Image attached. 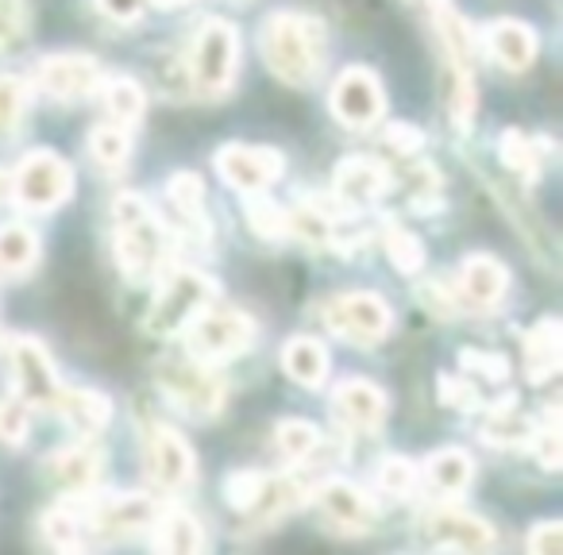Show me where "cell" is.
Returning <instances> with one entry per match:
<instances>
[{
    "label": "cell",
    "instance_id": "obj_1",
    "mask_svg": "<svg viewBox=\"0 0 563 555\" xmlns=\"http://www.w3.org/2000/svg\"><path fill=\"white\" fill-rule=\"evenodd\" d=\"M258 51L274 78H282L286 86H313L324 63V32L317 20L298 12H274L263 24Z\"/></svg>",
    "mask_w": 563,
    "mask_h": 555
},
{
    "label": "cell",
    "instance_id": "obj_2",
    "mask_svg": "<svg viewBox=\"0 0 563 555\" xmlns=\"http://www.w3.org/2000/svg\"><path fill=\"white\" fill-rule=\"evenodd\" d=\"M117 217V258L132 282H151L170 258V232L163 220L151 212L140 193H120L112 201Z\"/></svg>",
    "mask_w": 563,
    "mask_h": 555
},
{
    "label": "cell",
    "instance_id": "obj_3",
    "mask_svg": "<svg viewBox=\"0 0 563 555\" xmlns=\"http://www.w3.org/2000/svg\"><path fill=\"white\" fill-rule=\"evenodd\" d=\"M235 66H240V35L224 20H209L189 47V81L201 97H220L232 86Z\"/></svg>",
    "mask_w": 563,
    "mask_h": 555
},
{
    "label": "cell",
    "instance_id": "obj_4",
    "mask_svg": "<svg viewBox=\"0 0 563 555\" xmlns=\"http://www.w3.org/2000/svg\"><path fill=\"white\" fill-rule=\"evenodd\" d=\"M255 344V321L240 309H201L186 329V347L197 363H228Z\"/></svg>",
    "mask_w": 563,
    "mask_h": 555
},
{
    "label": "cell",
    "instance_id": "obj_5",
    "mask_svg": "<svg viewBox=\"0 0 563 555\" xmlns=\"http://www.w3.org/2000/svg\"><path fill=\"white\" fill-rule=\"evenodd\" d=\"M9 186H12V201H16L20 209L51 212L74 197V170L55 151H32V155L12 170Z\"/></svg>",
    "mask_w": 563,
    "mask_h": 555
},
{
    "label": "cell",
    "instance_id": "obj_6",
    "mask_svg": "<svg viewBox=\"0 0 563 555\" xmlns=\"http://www.w3.org/2000/svg\"><path fill=\"white\" fill-rule=\"evenodd\" d=\"M217 298V286H212L209 274L201 270H178L170 274V282L158 290L155 306H151L147 329L155 336H178V332L189 329L201 309H209V301Z\"/></svg>",
    "mask_w": 563,
    "mask_h": 555
},
{
    "label": "cell",
    "instance_id": "obj_7",
    "mask_svg": "<svg viewBox=\"0 0 563 555\" xmlns=\"http://www.w3.org/2000/svg\"><path fill=\"white\" fill-rule=\"evenodd\" d=\"M158 390L189 417H217L224 409V382L209 370V363L197 359H166L158 367Z\"/></svg>",
    "mask_w": 563,
    "mask_h": 555
},
{
    "label": "cell",
    "instance_id": "obj_8",
    "mask_svg": "<svg viewBox=\"0 0 563 555\" xmlns=\"http://www.w3.org/2000/svg\"><path fill=\"white\" fill-rule=\"evenodd\" d=\"M329 332H336L340 340H352V344H378L386 340V332L394 329V309L386 306V298L378 293H340V298L324 301L321 309Z\"/></svg>",
    "mask_w": 563,
    "mask_h": 555
},
{
    "label": "cell",
    "instance_id": "obj_9",
    "mask_svg": "<svg viewBox=\"0 0 563 555\" xmlns=\"http://www.w3.org/2000/svg\"><path fill=\"white\" fill-rule=\"evenodd\" d=\"M9 367H12V386H16V398L27 409H55L58 401V382L55 363H51L47 347L32 336H16L9 344Z\"/></svg>",
    "mask_w": 563,
    "mask_h": 555
},
{
    "label": "cell",
    "instance_id": "obj_10",
    "mask_svg": "<svg viewBox=\"0 0 563 555\" xmlns=\"http://www.w3.org/2000/svg\"><path fill=\"white\" fill-rule=\"evenodd\" d=\"M143 452H147V475L158 490L181 493L197 478V463L189 444L166 424H151L147 440H143Z\"/></svg>",
    "mask_w": 563,
    "mask_h": 555
},
{
    "label": "cell",
    "instance_id": "obj_11",
    "mask_svg": "<svg viewBox=\"0 0 563 555\" xmlns=\"http://www.w3.org/2000/svg\"><path fill=\"white\" fill-rule=\"evenodd\" d=\"M386 109L383 81L367 70V66H352L336 78L332 86V112L344 127H371L378 124Z\"/></svg>",
    "mask_w": 563,
    "mask_h": 555
},
{
    "label": "cell",
    "instance_id": "obj_12",
    "mask_svg": "<svg viewBox=\"0 0 563 555\" xmlns=\"http://www.w3.org/2000/svg\"><path fill=\"white\" fill-rule=\"evenodd\" d=\"M217 170L240 193H263L266 186H274L282 178L286 158L274 147H243V143H232V147L217 151Z\"/></svg>",
    "mask_w": 563,
    "mask_h": 555
},
{
    "label": "cell",
    "instance_id": "obj_13",
    "mask_svg": "<svg viewBox=\"0 0 563 555\" xmlns=\"http://www.w3.org/2000/svg\"><path fill=\"white\" fill-rule=\"evenodd\" d=\"M101 66L89 55H51L35 70V81L51 101H86L101 89Z\"/></svg>",
    "mask_w": 563,
    "mask_h": 555
},
{
    "label": "cell",
    "instance_id": "obj_14",
    "mask_svg": "<svg viewBox=\"0 0 563 555\" xmlns=\"http://www.w3.org/2000/svg\"><path fill=\"white\" fill-rule=\"evenodd\" d=\"M155 517H158L155 498H147V493H117V498L97 501L81 529H93L97 536L117 540V536H135V532L151 529Z\"/></svg>",
    "mask_w": 563,
    "mask_h": 555
},
{
    "label": "cell",
    "instance_id": "obj_15",
    "mask_svg": "<svg viewBox=\"0 0 563 555\" xmlns=\"http://www.w3.org/2000/svg\"><path fill=\"white\" fill-rule=\"evenodd\" d=\"M317 509H321V517L332 524V529L347 532V536L367 532L378 517L375 501H371L355 482H347V478H329V482L317 490Z\"/></svg>",
    "mask_w": 563,
    "mask_h": 555
},
{
    "label": "cell",
    "instance_id": "obj_16",
    "mask_svg": "<svg viewBox=\"0 0 563 555\" xmlns=\"http://www.w3.org/2000/svg\"><path fill=\"white\" fill-rule=\"evenodd\" d=\"M506 286H509L506 263H498L494 255H483V251H478V255L463 258L460 278H455V298H460L463 306L486 313V309H494L501 301Z\"/></svg>",
    "mask_w": 563,
    "mask_h": 555
},
{
    "label": "cell",
    "instance_id": "obj_17",
    "mask_svg": "<svg viewBox=\"0 0 563 555\" xmlns=\"http://www.w3.org/2000/svg\"><path fill=\"white\" fill-rule=\"evenodd\" d=\"M332 413L344 429L352 432H375L386 421V393L367 378H344L332 390Z\"/></svg>",
    "mask_w": 563,
    "mask_h": 555
},
{
    "label": "cell",
    "instance_id": "obj_18",
    "mask_svg": "<svg viewBox=\"0 0 563 555\" xmlns=\"http://www.w3.org/2000/svg\"><path fill=\"white\" fill-rule=\"evenodd\" d=\"M483 47L486 55L494 58L506 70H529L537 63V32L521 20H494V24L483 27Z\"/></svg>",
    "mask_w": 563,
    "mask_h": 555
},
{
    "label": "cell",
    "instance_id": "obj_19",
    "mask_svg": "<svg viewBox=\"0 0 563 555\" xmlns=\"http://www.w3.org/2000/svg\"><path fill=\"white\" fill-rule=\"evenodd\" d=\"M429 540L437 547H455V552H486L494 547V529L483 517L460 513V509H440L424 521Z\"/></svg>",
    "mask_w": 563,
    "mask_h": 555
},
{
    "label": "cell",
    "instance_id": "obj_20",
    "mask_svg": "<svg viewBox=\"0 0 563 555\" xmlns=\"http://www.w3.org/2000/svg\"><path fill=\"white\" fill-rule=\"evenodd\" d=\"M332 189L344 204H371L390 189V170L378 158H344L332 174Z\"/></svg>",
    "mask_w": 563,
    "mask_h": 555
},
{
    "label": "cell",
    "instance_id": "obj_21",
    "mask_svg": "<svg viewBox=\"0 0 563 555\" xmlns=\"http://www.w3.org/2000/svg\"><path fill=\"white\" fill-rule=\"evenodd\" d=\"M301 501H306V486H301L298 478L263 475V482H258L255 498L247 501L243 517H247L251 524H258V529H271L274 521H282L286 513H294Z\"/></svg>",
    "mask_w": 563,
    "mask_h": 555
},
{
    "label": "cell",
    "instance_id": "obj_22",
    "mask_svg": "<svg viewBox=\"0 0 563 555\" xmlns=\"http://www.w3.org/2000/svg\"><path fill=\"white\" fill-rule=\"evenodd\" d=\"M47 467H51V478H55L63 490L89 493L104 470V455L89 444H74V447H63V452L51 455Z\"/></svg>",
    "mask_w": 563,
    "mask_h": 555
},
{
    "label": "cell",
    "instance_id": "obj_23",
    "mask_svg": "<svg viewBox=\"0 0 563 555\" xmlns=\"http://www.w3.org/2000/svg\"><path fill=\"white\" fill-rule=\"evenodd\" d=\"M424 486H429L437 498H460L463 490L475 478V463H471L467 452L460 447H440L424 459Z\"/></svg>",
    "mask_w": 563,
    "mask_h": 555
},
{
    "label": "cell",
    "instance_id": "obj_24",
    "mask_svg": "<svg viewBox=\"0 0 563 555\" xmlns=\"http://www.w3.org/2000/svg\"><path fill=\"white\" fill-rule=\"evenodd\" d=\"M55 409L63 413V421L81 436H97L109 429L112 421V401L97 390H58Z\"/></svg>",
    "mask_w": 563,
    "mask_h": 555
},
{
    "label": "cell",
    "instance_id": "obj_25",
    "mask_svg": "<svg viewBox=\"0 0 563 555\" xmlns=\"http://www.w3.org/2000/svg\"><path fill=\"white\" fill-rule=\"evenodd\" d=\"M155 529V547L158 552H170V555H194V552H205L209 540H205V529L194 513L186 509H166L151 521Z\"/></svg>",
    "mask_w": 563,
    "mask_h": 555
},
{
    "label": "cell",
    "instance_id": "obj_26",
    "mask_svg": "<svg viewBox=\"0 0 563 555\" xmlns=\"http://www.w3.org/2000/svg\"><path fill=\"white\" fill-rule=\"evenodd\" d=\"M560 321L544 317L537 321V329L525 336V367H529V382H548L560 370Z\"/></svg>",
    "mask_w": 563,
    "mask_h": 555
},
{
    "label": "cell",
    "instance_id": "obj_27",
    "mask_svg": "<svg viewBox=\"0 0 563 555\" xmlns=\"http://www.w3.org/2000/svg\"><path fill=\"white\" fill-rule=\"evenodd\" d=\"M282 367H286V375H290L294 382L321 386L324 378H329V352H324L321 340L298 336L282 347Z\"/></svg>",
    "mask_w": 563,
    "mask_h": 555
},
{
    "label": "cell",
    "instance_id": "obj_28",
    "mask_svg": "<svg viewBox=\"0 0 563 555\" xmlns=\"http://www.w3.org/2000/svg\"><path fill=\"white\" fill-rule=\"evenodd\" d=\"M101 97H104V109H109L112 124H120V127L140 124L143 112H147V93H143L140 81H132L128 74L101 78Z\"/></svg>",
    "mask_w": 563,
    "mask_h": 555
},
{
    "label": "cell",
    "instance_id": "obj_29",
    "mask_svg": "<svg viewBox=\"0 0 563 555\" xmlns=\"http://www.w3.org/2000/svg\"><path fill=\"white\" fill-rule=\"evenodd\" d=\"M40 258V235L27 224H0V270L27 274Z\"/></svg>",
    "mask_w": 563,
    "mask_h": 555
},
{
    "label": "cell",
    "instance_id": "obj_30",
    "mask_svg": "<svg viewBox=\"0 0 563 555\" xmlns=\"http://www.w3.org/2000/svg\"><path fill=\"white\" fill-rule=\"evenodd\" d=\"M532 429H537V421H532V417H525L517 406H498L483 421V440H486V444H501V447L529 444Z\"/></svg>",
    "mask_w": 563,
    "mask_h": 555
},
{
    "label": "cell",
    "instance_id": "obj_31",
    "mask_svg": "<svg viewBox=\"0 0 563 555\" xmlns=\"http://www.w3.org/2000/svg\"><path fill=\"white\" fill-rule=\"evenodd\" d=\"M89 155H93V163L101 166V170H120V166L128 163V155H132V135H128V127L120 124H97L93 132H89Z\"/></svg>",
    "mask_w": 563,
    "mask_h": 555
},
{
    "label": "cell",
    "instance_id": "obj_32",
    "mask_svg": "<svg viewBox=\"0 0 563 555\" xmlns=\"http://www.w3.org/2000/svg\"><path fill=\"white\" fill-rule=\"evenodd\" d=\"M498 151H501V163L514 174H521V178H537L540 174V158L544 155H540V140H532V135L509 127V132H501Z\"/></svg>",
    "mask_w": 563,
    "mask_h": 555
},
{
    "label": "cell",
    "instance_id": "obj_33",
    "mask_svg": "<svg viewBox=\"0 0 563 555\" xmlns=\"http://www.w3.org/2000/svg\"><path fill=\"white\" fill-rule=\"evenodd\" d=\"M274 447L290 463H306L309 455L321 447V432L309 421H282L278 429H274Z\"/></svg>",
    "mask_w": 563,
    "mask_h": 555
},
{
    "label": "cell",
    "instance_id": "obj_34",
    "mask_svg": "<svg viewBox=\"0 0 563 555\" xmlns=\"http://www.w3.org/2000/svg\"><path fill=\"white\" fill-rule=\"evenodd\" d=\"M383 243H386V255H390L394 270L401 274H417L424 266V247L409 227L401 224H386L383 227Z\"/></svg>",
    "mask_w": 563,
    "mask_h": 555
},
{
    "label": "cell",
    "instance_id": "obj_35",
    "mask_svg": "<svg viewBox=\"0 0 563 555\" xmlns=\"http://www.w3.org/2000/svg\"><path fill=\"white\" fill-rule=\"evenodd\" d=\"M27 86L16 78V74H0V135H16L24 127L27 116Z\"/></svg>",
    "mask_w": 563,
    "mask_h": 555
},
{
    "label": "cell",
    "instance_id": "obj_36",
    "mask_svg": "<svg viewBox=\"0 0 563 555\" xmlns=\"http://www.w3.org/2000/svg\"><path fill=\"white\" fill-rule=\"evenodd\" d=\"M166 193H170L174 209H178L181 217L194 220V224H201V220H205V186H201V178H197V174L178 170L170 178V186H166Z\"/></svg>",
    "mask_w": 563,
    "mask_h": 555
},
{
    "label": "cell",
    "instance_id": "obj_37",
    "mask_svg": "<svg viewBox=\"0 0 563 555\" xmlns=\"http://www.w3.org/2000/svg\"><path fill=\"white\" fill-rule=\"evenodd\" d=\"M43 536H47L51 547H63V552H74L81 544V517L74 513L70 506H58L43 517Z\"/></svg>",
    "mask_w": 563,
    "mask_h": 555
},
{
    "label": "cell",
    "instance_id": "obj_38",
    "mask_svg": "<svg viewBox=\"0 0 563 555\" xmlns=\"http://www.w3.org/2000/svg\"><path fill=\"white\" fill-rule=\"evenodd\" d=\"M32 429V409L20 398H0V444L20 447Z\"/></svg>",
    "mask_w": 563,
    "mask_h": 555
},
{
    "label": "cell",
    "instance_id": "obj_39",
    "mask_svg": "<svg viewBox=\"0 0 563 555\" xmlns=\"http://www.w3.org/2000/svg\"><path fill=\"white\" fill-rule=\"evenodd\" d=\"M378 490L390 493V498H398V501H406L409 493L417 490V470L409 467V459H398V455L383 459V467H378Z\"/></svg>",
    "mask_w": 563,
    "mask_h": 555
},
{
    "label": "cell",
    "instance_id": "obj_40",
    "mask_svg": "<svg viewBox=\"0 0 563 555\" xmlns=\"http://www.w3.org/2000/svg\"><path fill=\"white\" fill-rule=\"evenodd\" d=\"M440 189H444V178L429 163H409V201L417 209H432L440 201Z\"/></svg>",
    "mask_w": 563,
    "mask_h": 555
},
{
    "label": "cell",
    "instance_id": "obj_41",
    "mask_svg": "<svg viewBox=\"0 0 563 555\" xmlns=\"http://www.w3.org/2000/svg\"><path fill=\"white\" fill-rule=\"evenodd\" d=\"M247 217H251V227H255L258 235H266V240H278V235H290L286 232V209H278L274 201H251L247 204Z\"/></svg>",
    "mask_w": 563,
    "mask_h": 555
},
{
    "label": "cell",
    "instance_id": "obj_42",
    "mask_svg": "<svg viewBox=\"0 0 563 555\" xmlns=\"http://www.w3.org/2000/svg\"><path fill=\"white\" fill-rule=\"evenodd\" d=\"M383 143L394 151V155H401V158H409V155H417V151L424 147V132L417 124H386L383 127Z\"/></svg>",
    "mask_w": 563,
    "mask_h": 555
},
{
    "label": "cell",
    "instance_id": "obj_43",
    "mask_svg": "<svg viewBox=\"0 0 563 555\" xmlns=\"http://www.w3.org/2000/svg\"><path fill=\"white\" fill-rule=\"evenodd\" d=\"M27 27V4L24 0H0V47H9L24 35Z\"/></svg>",
    "mask_w": 563,
    "mask_h": 555
},
{
    "label": "cell",
    "instance_id": "obj_44",
    "mask_svg": "<svg viewBox=\"0 0 563 555\" xmlns=\"http://www.w3.org/2000/svg\"><path fill=\"white\" fill-rule=\"evenodd\" d=\"M258 482H263V475H258V470H235V475H228V482H224L228 501H232V506L243 513V509H247V501L255 498Z\"/></svg>",
    "mask_w": 563,
    "mask_h": 555
},
{
    "label": "cell",
    "instance_id": "obj_45",
    "mask_svg": "<svg viewBox=\"0 0 563 555\" xmlns=\"http://www.w3.org/2000/svg\"><path fill=\"white\" fill-rule=\"evenodd\" d=\"M460 363L467 370H478V375H486V378H494V382H501V378L509 375V363H506V355H494V352H463L460 355Z\"/></svg>",
    "mask_w": 563,
    "mask_h": 555
},
{
    "label": "cell",
    "instance_id": "obj_46",
    "mask_svg": "<svg viewBox=\"0 0 563 555\" xmlns=\"http://www.w3.org/2000/svg\"><path fill=\"white\" fill-rule=\"evenodd\" d=\"M437 390H440V398L448 401V406H455V409H475L478 406V390L467 382V378H440L437 382Z\"/></svg>",
    "mask_w": 563,
    "mask_h": 555
},
{
    "label": "cell",
    "instance_id": "obj_47",
    "mask_svg": "<svg viewBox=\"0 0 563 555\" xmlns=\"http://www.w3.org/2000/svg\"><path fill=\"white\" fill-rule=\"evenodd\" d=\"M560 544H563L560 521H544L529 532V552H537V555H555L560 552Z\"/></svg>",
    "mask_w": 563,
    "mask_h": 555
},
{
    "label": "cell",
    "instance_id": "obj_48",
    "mask_svg": "<svg viewBox=\"0 0 563 555\" xmlns=\"http://www.w3.org/2000/svg\"><path fill=\"white\" fill-rule=\"evenodd\" d=\"M101 4V12L109 20H117V24H132V20L143 16V9H147L151 0H97Z\"/></svg>",
    "mask_w": 563,
    "mask_h": 555
},
{
    "label": "cell",
    "instance_id": "obj_49",
    "mask_svg": "<svg viewBox=\"0 0 563 555\" xmlns=\"http://www.w3.org/2000/svg\"><path fill=\"white\" fill-rule=\"evenodd\" d=\"M421 301L432 309V313H444V317H452L455 313V298L448 290H440L437 282H424L421 286Z\"/></svg>",
    "mask_w": 563,
    "mask_h": 555
},
{
    "label": "cell",
    "instance_id": "obj_50",
    "mask_svg": "<svg viewBox=\"0 0 563 555\" xmlns=\"http://www.w3.org/2000/svg\"><path fill=\"white\" fill-rule=\"evenodd\" d=\"M155 4H163V9H178V4H186V0H155Z\"/></svg>",
    "mask_w": 563,
    "mask_h": 555
}]
</instances>
